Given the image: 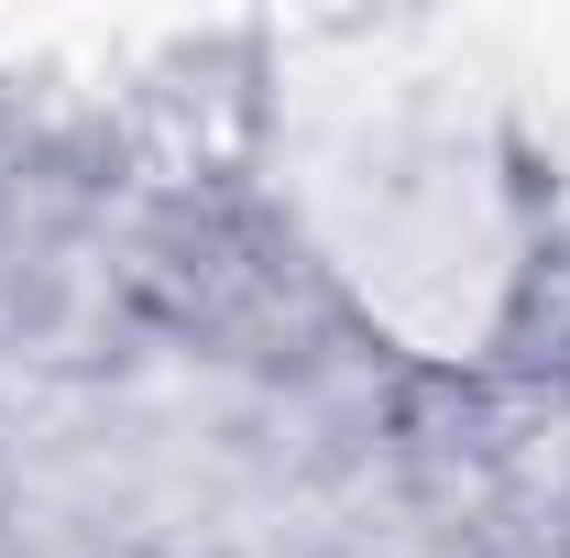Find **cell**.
<instances>
[{
  "instance_id": "cell-1",
  "label": "cell",
  "mask_w": 570,
  "mask_h": 558,
  "mask_svg": "<svg viewBox=\"0 0 570 558\" xmlns=\"http://www.w3.org/2000/svg\"><path fill=\"white\" fill-rule=\"evenodd\" d=\"M0 537H11V492H0Z\"/></svg>"
}]
</instances>
